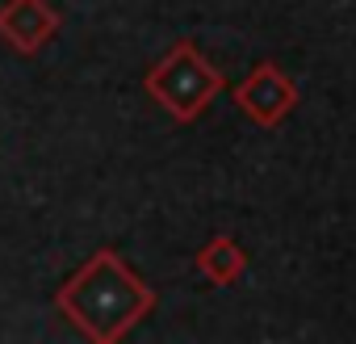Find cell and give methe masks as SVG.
Here are the masks:
<instances>
[{"label":"cell","instance_id":"6da1fadb","mask_svg":"<svg viewBox=\"0 0 356 344\" xmlns=\"http://www.w3.org/2000/svg\"><path fill=\"white\" fill-rule=\"evenodd\" d=\"M159 294L143 281L118 248H97L59 290L55 311L92 344H118L155 311Z\"/></svg>","mask_w":356,"mask_h":344},{"label":"cell","instance_id":"7a4b0ae2","mask_svg":"<svg viewBox=\"0 0 356 344\" xmlns=\"http://www.w3.org/2000/svg\"><path fill=\"white\" fill-rule=\"evenodd\" d=\"M143 88L147 97L181 126H193L222 93H227V76L222 68H214L197 42L181 38L172 42L143 76Z\"/></svg>","mask_w":356,"mask_h":344},{"label":"cell","instance_id":"3957f363","mask_svg":"<svg viewBox=\"0 0 356 344\" xmlns=\"http://www.w3.org/2000/svg\"><path fill=\"white\" fill-rule=\"evenodd\" d=\"M231 101H235V109H239L248 122L273 130V126H281V122L298 109L302 93H298V84H293L277 63L264 59V63H256V68L231 88Z\"/></svg>","mask_w":356,"mask_h":344},{"label":"cell","instance_id":"277c9868","mask_svg":"<svg viewBox=\"0 0 356 344\" xmlns=\"http://www.w3.org/2000/svg\"><path fill=\"white\" fill-rule=\"evenodd\" d=\"M63 30V13L51 0H5L0 5V38L17 55H38Z\"/></svg>","mask_w":356,"mask_h":344},{"label":"cell","instance_id":"5b68a950","mask_svg":"<svg viewBox=\"0 0 356 344\" xmlns=\"http://www.w3.org/2000/svg\"><path fill=\"white\" fill-rule=\"evenodd\" d=\"M193 269L210 281V286H235L243 273H248V252H243V244L235 240V235H210L202 248H197V256H193Z\"/></svg>","mask_w":356,"mask_h":344}]
</instances>
